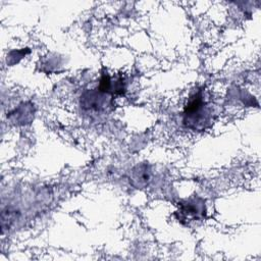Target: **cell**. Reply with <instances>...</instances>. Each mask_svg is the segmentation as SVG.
Masks as SVG:
<instances>
[{
    "instance_id": "cell-1",
    "label": "cell",
    "mask_w": 261,
    "mask_h": 261,
    "mask_svg": "<svg viewBox=\"0 0 261 261\" xmlns=\"http://www.w3.org/2000/svg\"><path fill=\"white\" fill-rule=\"evenodd\" d=\"M180 212L185 216V217H199L200 214L204 213V207L203 203L199 204L198 202L194 201H189L187 203L181 204V209Z\"/></svg>"
}]
</instances>
